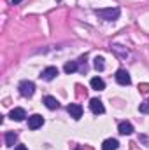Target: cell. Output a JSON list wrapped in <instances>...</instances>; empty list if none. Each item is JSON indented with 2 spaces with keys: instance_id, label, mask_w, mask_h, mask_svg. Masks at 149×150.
<instances>
[{
  "instance_id": "obj_17",
  "label": "cell",
  "mask_w": 149,
  "mask_h": 150,
  "mask_svg": "<svg viewBox=\"0 0 149 150\" xmlns=\"http://www.w3.org/2000/svg\"><path fill=\"white\" fill-rule=\"evenodd\" d=\"M139 110H140L142 113H149V101H144V103H140Z\"/></svg>"
},
{
  "instance_id": "obj_19",
  "label": "cell",
  "mask_w": 149,
  "mask_h": 150,
  "mask_svg": "<svg viewBox=\"0 0 149 150\" xmlns=\"http://www.w3.org/2000/svg\"><path fill=\"white\" fill-rule=\"evenodd\" d=\"M21 0H12V5H16V4H19Z\"/></svg>"
},
{
  "instance_id": "obj_11",
  "label": "cell",
  "mask_w": 149,
  "mask_h": 150,
  "mask_svg": "<svg viewBox=\"0 0 149 150\" xmlns=\"http://www.w3.org/2000/svg\"><path fill=\"white\" fill-rule=\"evenodd\" d=\"M44 105H46L49 110H56V108L60 107V103H58V100H56L54 96H46V98H44Z\"/></svg>"
},
{
  "instance_id": "obj_4",
  "label": "cell",
  "mask_w": 149,
  "mask_h": 150,
  "mask_svg": "<svg viewBox=\"0 0 149 150\" xmlns=\"http://www.w3.org/2000/svg\"><path fill=\"white\" fill-rule=\"evenodd\" d=\"M42 124H44L42 115L34 113L32 117H28V127H30V129H39V127H42Z\"/></svg>"
},
{
  "instance_id": "obj_3",
  "label": "cell",
  "mask_w": 149,
  "mask_h": 150,
  "mask_svg": "<svg viewBox=\"0 0 149 150\" xmlns=\"http://www.w3.org/2000/svg\"><path fill=\"white\" fill-rule=\"evenodd\" d=\"M116 82L121 84V86H130V84H132L130 74H128L126 70H117V72H116Z\"/></svg>"
},
{
  "instance_id": "obj_8",
  "label": "cell",
  "mask_w": 149,
  "mask_h": 150,
  "mask_svg": "<svg viewBox=\"0 0 149 150\" xmlns=\"http://www.w3.org/2000/svg\"><path fill=\"white\" fill-rule=\"evenodd\" d=\"M117 131H119V134L126 136V134H132V133H133V126H132L130 122L123 120V122H119V126H117Z\"/></svg>"
},
{
  "instance_id": "obj_2",
  "label": "cell",
  "mask_w": 149,
  "mask_h": 150,
  "mask_svg": "<svg viewBox=\"0 0 149 150\" xmlns=\"http://www.w3.org/2000/svg\"><path fill=\"white\" fill-rule=\"evenodd\" d=\"M18 89H19L21 96H25V98H32L34 93H35V84H34L32 80H21L19 86H18Z\"/></svg>"
},
{
  "instance_id": "obj_16",
  "label": "cell",
  "mask_w": 149,
  "mask_h": 150,
  "mask_svg": "<svg viewBox=\"0 0 149 150\" xmlns=\"http://www.w3.org/2000/svg\"><path fill=\"white\" fill-rule=\"evenodd\" d=\"M63 70H65V74H72L77 70V63L75 61H70V63H67L65 67H63Z\"/></svg>"
},
{
  "instance_id": "obj_6",
  "label": "cell",
  "mask_w": 149,
  "mask_h": 150,
  "mask_svg": "<svg viewBox=\"0 0 149 150\" xmlns=\"http://www.w3.org/2000/svg\"><path fill=\"white\" fill-rule=\"evenodd\" d=\"M67 110H69V113H70V117H74L75 120H79V119L82 117V107L77 105V103H70Z\"/></svg>"
},
{
  "instance_id": "obj_18",
  "label": "cell",
  "mask_w": 149,
  "mask_h": 150,
  "mask_svg": "<svg viewBox=\"0 0 149 150\" xmlns=\"http://www.w3.org/2000/svg\"><path fill=\"white\" fill-rule=\"evenodd\" d=\"M14 150H28V149H27L25 145H18V147H16V149H14Z\"/></svg>"
},
{
  "instance_id": "obj_1",
  "label": "cell",
  "mask_w": 149,
  "mask_h": 150,
  "mask_svg": "<svg viewBox=\"0 0 149 150\" xmlns=\"http://www.w3.org/2000/svg\"><path fill=\"white\" fill-rule=\"evenodd\" d=\"M95 14L105 21H116L121 14V11L117 7H107V9H95Z\"/></svg>"
},
{
  "instance_id": "obj_15",
  "label": "cell",
  "mask_w": 149,
  "mask_h": 150,
  "mask_svg": "<svg viewBox=\"0 0 149 150\" xmlns=\"http://www.w3.org/2000/svg\"><path fill=\"white\" fill-rule=\"evenodd\" d=\"M104 61H105V59H104L102 56H97V58H95V63H93V65H95V68H97L98 72H102V70L105 68V63H104Z\"/></svg>"
},
{
  "instance_id": "obj_12",
  "label": "cell",
  "mask_w": 149,
  "mask_h": 150,
  "mask_svg": "<svg viewBox=\"0 0 149 150\" xmlns=\"http://www.w3.org/2000/svg\"><path fill=\"white\" fill-rule=\"evenodd\" d=\"M90 84H91V87H93L95 91H104V89H105V82H104L100 77H93Z\"/></svg>"
},
{
  "instance_id": "obj_7",
  "label": "cell",
  "mask_w": 149,
  "mask_h": 150,
  "mask_svg": "<svg viewBox=\"0 0 149 150\" xmlns=\"http://www.w3.org/2000/svg\"><path fill=\"white\" fill-rule=\"evenodd\" d=\"M56 75H58V68H56V67H47V68L42 70L40 77H42L44 80H53Z\"/></svg>"
},
{
  "instance_id": "obj_10",
  "label": "cell",
  "mask_w": 149,
  "mask_h": 150,
  "mask_svg": "<svg viewBox=\"0 0 149 150\" xmlns=\"http://www.w3.org/2000/svg\"><path fill=\"white\" fill-rule=\"evenodd\" d=\"M117 147H119V142L114 140V138H107V140H104V143H102V150H116Z\"/></svg>"
},
{
  "instance_id": "obj_9",
  "label": "cell",
  "mask_w": 149,
  "mask_h": 150,
  "mask_svg": "<svg viewBox=\"0 0 149 150\" xmlns=\"http://www.w3.org/2000/svg\"><path fill=\"white\" fill-rule=\"evenodd\" d=\"M9 117H11L12 120H16V122H21V120H25V117H27V112H25L23 108H14V110H11Z\"/></svg>"
},
{
  "instance_id": "obj_5",
  "label": "cell",
  "mask_w": 149,
  "mask_h": 150,
  "mask_svg": "<svg viewBox=\"0 0 149 150\" xmlns=\"http://www.w3.org/2000/svg\"><path fill=\"white\" fill-rule=\"evenodd\" d=\"M90 108H91V112L93 113H104L105 112V107H104V103L98 100V98H93L91 101H90Z\"/></svg>"
},
{
  "instance_id": "obj_13",
  "label": "cell",
  "mask_w": 149,
  "mask_h": 150,
  "mask_svg": "<svg viewBox=\"0 0 149 150\" xmlns=\"http://www.w3.org/2000/svg\"><path fill=\"white\" fill-rule=\"evenodd\" d=\"M16 142H18V134L12 133V131H9V133L5 134V145H7V147H14Z\"/></svg>"
},
{
  "instance_id": "obj_14",
  "label": "cell",
  "mask_w": 149,
  "mask_h": 150,
  "mask_svg": "<svg viewBox=\"0 0 149 150\" xmlns=\"http://www.w3.org/2000/svg\"><path fill=\"white\" fill-rule=\"evenodd\" d=\"M112 51H114V52H117V56H119V58H126V56H128V49H126V47H123V45H112Z\"/></svg>"
}]
</instances>
